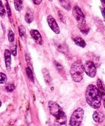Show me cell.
<instances>
[{
    "label": "cell",
    "mask_w": 105,
    "mask_h": 126,
    "mask_svg": "<svg viewBox=\"0 0 105 126\" xmlns=\"http://www.w3.org/2000/svg\"><path fill=\"white\" fill-rule=\"evenodd\" d=\"M86 98L87 103L92 108L98 109L101 107L102 97L98 88L94 85L90 84L87 86L86 91Z\"/></svg>",
    "instance_id": "cell-1"
},
{
    "label": "cell",
    "mask_w": 105,
    "mask_h": 126,
    "mask_svg": "<svg viewBox=\"0 0 105 126\" xmlns=\"http://www.w3.org/2000/svg\"><path fill=\"white\" fill-rule=\"evenodd\" d=\"M49 108L50 114L56 118V122L59 125L66 124L67 121L66 114L63 111L62 108L55 102L50 101L49 102Z\"/></svg>",
    "instance_id": "cell-2"
},
{
    "label": "cell",
    "mask_w": 105,
    "mask_h": 126,
    "mask_svg": "<svg viewBox=\"0 0 105 126\" xmlns=\"http://www.w3.org/2000/svg\"><path fill=\"white\" fill-rule=\"evenodd\" d=\"M84 72V67L81 62H76L71 65L70 73L73 80L75 82H80L82 81Z\"/></svg>",
    "instance_id": "cell-3"
},
{
    "label": "cell",
    "mask_w": 105,
    "mask_h": 126,
    "mask_svg": "<svg viewBox=\"0 0 105 126\" xmlns=\"http://www.w3.org/2000/svg\"><path fill=\"white\" fill-rule=\"evenodd\" d=\"M84 111L83 109L79 108L76 110L71 117L70 121V125L71 126H79L83 120Z\"/></svg>",
    "instance_id": "cell-4"
},
{
    "label": "cell",
    "mask_w": 105,
    "mask_h": 126,
    "mask_svg": "<svg viewBox=\"0 0 105 126\" xmlns=\"http://www.w3.org/2000/svg\"><path fill=\"white\" fill-rule=\"evenodd\" d=\"M73 16L75 19L78 23V25L80 29L86 27V18H85L84 15L81 9L78 6H75L73 10Z\"/></svg>",
    "instance_id": "cell-5"
},
{
    "label": "cell",
    "mask_w": 105,
    "mask_h": 126,
    "mask_svg": "<svg viewBox=\"0 0 105 126\" xmlns=\"http://www.w3.org/2000/svg\"><path fill=\"white\" fill-rule=\"evenodd\" d=\"M84 67V71L89 77L94 78L96 76L97 68L93 62L90 61H87L85 63Z\"/></svg>",
    "instance_id": "cell-6"
},
{
    "label": "cell",
    "mask_w": 105,
    "mask_h": 126,
    "mask_svg": "<svg viewBox=\"0 0 105 126\" xmlns=\"http://www.w3.org/2000/svg\"><path fill=\"white\" fill-rule=\"evenodd\" d=\"M47 20L48 25L52 29V30L56 34H59L60 33V28H59L57 23L56 22L55 20L54 19V17L52 16H49L47 18Z\"/></svg>",
    "instance_id": "cell-7"
},
{
    "label": "cell",
    "mask_w": 105,
    "mask_h": 126,
    "mask_svg": "<svg viewBox=\"0 0 105 126\" xmlns=\"http://www.w3.org/2000/svg\"><path fill=\"white\" fill-rule=\"evenodd\" d=\"M30 34L33 38V40L35 41L36 44H43V39H42V36L41 35L40 33L36 30H32L30 31Z\"/></svg>",
    "instance_id": "cell-8"
},
{
    "label": "cell",
    "mask_w": 105,
    "mask_h": 126,
    "mask_svg": "<svg viewBox=\"0 0 105 126\" xmlns=\"http://www.w3.org/2000/svg\"><path fill=\"white\" fill-rule=\"evenodd\" d=\"M4 60L6 69L9 71L11 65V52L9 50H6L4 52Z\"/></svg>",
    "instance_id": "cell-9"
},
{
    "label": "cell",
    "mask_w": 105,
    "mask_h": 126,
    "mask_svg": "<svg viewBox=\"0 0 105 126\" xmlns=\"http://www.w3.org/2000/svg\"><path fill=\"white\" fill-rule=\"evenodd\" d=\"M93 119L96 123H102L105 120V115L102 112L99 111H96L93 114Z\"/></svg>",
    "instance_id": "cell-10"
},
{
    "label": "cell",
    "mask_w": 105,
    "mask_h": 126,
    "mask_svg": "<svg viewBox=\"0 0 105 126\" xmlns=\"http://www.w3.org/2000/svg\"><path fill=\"white\" fill-rule=\"evenodd\" d=\"M97 88H98V91H99L101 97L103 99H105V87L103 86L102 81L101 79H98L97 80Z\"/></svg>",
    "instance_id": "cell-11"
},
{
    "label": "cell",
    "mask_w": 105,
    "mask_h": 126,
    "mask_svg": "<svg viewBox=\"0 0 105 126\" xmlns=\"http://www.w3.org/2000/svg\"><path fill=\"white\" fill-rule=\"evenodd\" d=\"M73 40L75 41V43L79 46L81 47H85L86 46V43L85 41L82 38L79 36H75L73 38Z\"/></svg>",
    "instance_id": "cell-12"
},
{
    "label": "cell",
    "mask_w": 105,
    "mask_h": 126,
    "mask_svg": "<svg viewBox=\"0 0 105 126\" xmlns=\"http://www.w3.org/2000/svg\"><path fill=\"white\" fill-rule=\"evenodd\" d=\"M33 19H34V16L33 12L30 9H28L25 16V20L28 23H30L33 22Z\"/></svg>",
    "instance_id": "cell-13"
},
{
    "label": "cell",
    "mask_w": 105,
    "mask_h": 126,
    "mask_svg": "<svg viewBox=\"0 0 105 126\" xmlns=\"http://www.w3.org/2000/svg\"><path fill=\"white\" fill-rule=\"evenodd\" d=\"M57 48L60 52L62 53L68 52V46L65 43H59L57 44Z\"/></svg>",
    "instance_id": "cell-14"
},
{
    "label": "cell",
    "mask_w": 105,
    "mask_h": 126,
    "mask_svg": "<svg viewBox=\"0 0 105 126\" xmlns=\"http://www.w3.org/2000/svg\"><path fill=\"white\" fill-rule=\"evenodd\" d=\"M43 75H44V80L45 81L46 83L50 84V82H51L52 79H51V78H50V74H49V72L48 71V70L45 68L43 69Z\"/></svg>",
    "instance_id": "cell-15"
},
{
    "label": "cell",
    "mask_w": 105,
    "mask_h": 126,
    "mask_svg": "<svg viewBox=\"0 0 105 126\" xmlns=\"http://www.w3.org/2000/svg\"><path fill=\"white\" fill-rule=\"evenodd\" d=\"M23 0H14L15 8L17 11H20L23 6Z\"/></svg>",
    "instance_id": "cell-16"
},
{
    "label": "cell",
    "mask_w": 105,
    "mask_h": 126,
    "mask_svg": "<svg viewBox=\"0 0 105 126\" xmlns=\"http://www.w3.org/2000/svg\"><path fill=\"white\" fill-rule=\"evenodd\" d=\"M60 4L64 7L66 10H70L71 9V4L68 0H59Z\"/></svg>",
    "instance_id": "cell-17"
},
{
    "label": "cell",
    "mask_w": 105,
    "mask_h": 126,
    "mask_svg": "<svg viewBox=\"0 0 105 126\" xmlns=\"http://www.w3.org/2000/svg\"><path fill=\"white\" fill-rule=\"evenodd\" d=\"M54 65H55L56 69L58 70V71H59L60 73L61 74V73H63L65 72V70H64L63 66H61V65H60L59 62H57V61H54Z\"/></svg>",
    "instance_id": "cell-18"
},
{
    "label": "cell",
    "mask_w": 105,
    "mask_h": 126,
    "mask_svg": "<svg viewBox=\"0 0 105 126\" xmlns=\"http://www.w3.org/2000/svg\"><path fill=\"white\" fill-rule=\"evenodd\" d=\"M26 72H27V76L30 79L32 82H33V81H34V77H33V72H32L30 68V67H27V68H26Z\"/></svg>",
    "instance_id": "cell-19"
},
{
    "label": "cell",
    "mask_w": 105,
    "mask_h": 126,
    "mask_svg": "<svg viewBox=\"0 0 105 126\" xmlns=\"http://www.w3.org/2000/svg\"><path fill=\"white\" fill-rule=\"evenodd\" d=\"M18 31H19V34L21 38H23L24 36L25 35V28L23 25H20L18 27Z\"/></svg>",
    "instance_id": "cell-20"
},
{
    "label": "cell",
    "mask_w": 105,
    "mask_h": 126,
    "mask_svg": "<svg viewBox=\"0 0 105 126\" xmlns=\"http://www.w3.org/2000/svg\"><path fill=\"white\" fill-rule=\"evenodd\" d=\"M7 76L5 74L0 73V84H4L7 82Z\"/></svg>",
    "instance_id": "cell-21"
},
{
    "label": "cell",
    "mask_w": 105,
    "mask_h": 126,
    "mask_svg": "<svg viewBox=\"0 0 105 126\" xmlns=\"http://www.w3.org/2000/svg\"><path fill=\"white\" fill-rule=\"evenodd\" d=\"M58 15H59V17L60 18V20L64 23H66V18H65V16L64 15V14L63 13L62 11H59V13H58Z\"/></svg>",
    "instance_id": "cell-22"
},
{
    "label": "cell",
    "mask_w": 105,
    "mask_h": 126,
    "mask_svg": "<svg viewBox=\"0 0 105 126\" xmlns=\"http://www.w3.org/2000/svg\"><path fill=\"white\" fill-rule=\"evenodd\" d=\"M5 14H6V11H5L4 6L2 5V1H0V16L3 17L5 16Z\"/></svg>",
    "instance_id": "cell-23"
},
{
    "label": "cell",
    "mask_w": 105,
    "mask_h": 126,
    "mask_svg": "<svg viewBox=\"0 0 105 126\" xmlns=\"http://www.w3.org/2000/svg\"><path fill=\"white\" fill-rule=\"evenodd\" d=\"M8 38H9V41L10 42H13L14 40V33H13L11 30H10L9 31V33H8Z\"/></svg>",
    "instance_id": "cell-24"
},
{
    "label": "cell",
    "mask_w": 105,
    "mask_h": 126,
    "mask_svg": "<svg viewBox=\"0 0 105 126\" xmlns=\"http://www.w3.org/2000/svg\"><path fill=\"white\" fill-rule=\"evenodd\" d=\"M15 89V86L13 84H9L7 85L6 87V89L7 90V92H12V91L14 90Z\"/></svg>",
    "instance_id": "cell-25"
},
{
    "label": "cell",
    "mask_w": 105,
    "mask_h": 126,
    "mask_svg": "<svg viewBox=\"0 0 105 126\" xmlns=\"http://www.w3.org/2000/svg\"><path fill=\"white\" fill-rule=\"evenodd\" d=\"M11 54L14 55V56H15L16 54H17V49H16V46L13 47L11 48Z\"/></svg>",
    "instance_id": "cell-26"
},
{
    "label": "cell",
    "mask_w": 105,
    "mask_h": 126,
    "mask_svg": "<svg viewBox=\"0 0 105 126\" xmlns=\"http://www.w3.org/2000/svg\"><path fill=\"white\" fill-rule=\"evenodd\" d=\"M6 7H7V13L8 14L9 17L11 16V9H10V7L9 6V4L8 2H6Z\"/></svg>",
    "instance_id": "cell-27"
},
{
    "label": "cell",
    "mask_w": 105,
    "mask_h": 126,
    "mask_svg": "<svg viewBox=\"0 0 105 126\" xmlns=\"http://www.w3.org/2000/svg\"><path fill=\"white\" fill-rule=\"evenodd\" d=\"M42 1H43V0H33L34 4H36V5L40 4L41 3Z\"/></svg>",
    "instance_id": "cell-28"
},
{
    "label": "cell",
    "mask_w": 105,
    "mask_h": 126,
    "mask_svg": "<svg viewBox=\"0 0 105 126\" xmlns=\"http://www.w3.org/2000/svg\"><path fill=\"white\" fill-rule=\"evenodd\" d=\"M102 16H103V18H104V20L105 21V8L103 7V8L102 9Z\"/></svg>",
    "instance_id": "cell-29"
},
{
    "label": "cell",
    "mask_w": 105,
    "mask_h": 126,
    "mask_svg": "<svg viewBox=\"0 0 105 126\" xmlns=\"http://www.w3.org/2000/svg\"><path fill=\"white\" fill-rule=\"evenodd\" d=\"M101 2H102V5L103 6V7L105 8V0H101Z\"/></svg>",
    "instance_id": "cell-30"
},
{
    "label": "cell",
    "mask_w": 105,
    "mask_h": 126,
    "mask_svg": "<svg viewBox=\"0 0 105 126\" xmlns=\"http://www.w3.org/2000/svg\"><path fill=\"white\" fill-rule=\"evenodd\" d=\"M104 107H105V99L104 100Z\"/></svg>",
    "instance_id": "cell-31"
},
{
    "label": "cell",
    "mask_w": 105,
    "mask_h": 126,
    "mask_svg": "<svg viewBox=\"0 0 105 126\" xmlns=\"http://www.w3.org/2000/svg\"><path fill=\"white\" fill-rule=\"evenodd\" d=\"M1 102L0 101V107H1Z\"/></svg>",
    "instance_id": "cell-32"
},
{
    "label": "cell",
    "mask_w": 105,
    "mask_h": 126,
    "mask_svg": "<svg viewBox=\"0 0 105 126\" xmlns=\"http://www.w3.org/2000/svg\"><path fill=\"white\" fill-rule=\"evenodd\" d=\"M49 1H52L53 0H49Z\"/></svg>",
    "instance_id": "cell-33"
}]
</instances>
